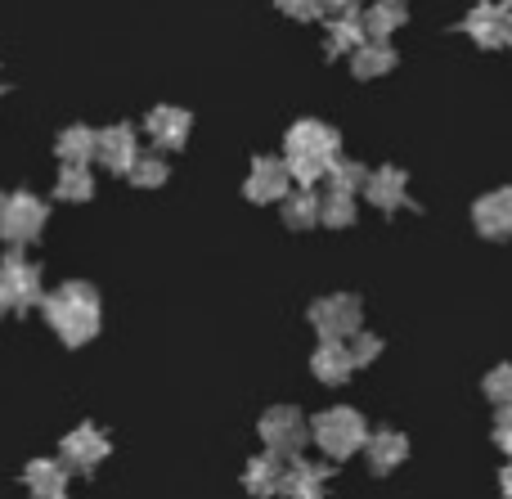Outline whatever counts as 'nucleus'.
<instances>
[{"label": "nucleus", "instance_id": "1", "mask_svg": "<svg viewBox=\"0 0 512 499\" xmlns=\"http://www.w3.org/2000/svg\"><path fill=\"white\" fill-rule=\"evenodd\" d=\"M41 315H45V324L59 333L63 347H86L99 333V324H104L99 293L90 284H81V279H68V284H59L54 293H45Z\"/></svg>", "mask_w": 512, "mask_h": 499}, {"label": "nucleus", "instance_id": "2", "mask_svg": "<svg viewBox=\"0 0 512 499\" xmlns=\"http://www.w3.org/2000/svg\"><path fill=\"white\" fill-rule=\"evenodd\" d=\"M310 441L328 459H351L369 446V423H364V414L355 405H328L324 414L310 419Z\"/></svg>", "mask_w": 512, "mask_h": 499}, {"label": "nucleus", "instance_id": "3", "mask_svg": "<svg viewBox=\"0 0 512 499\" xmlns=\"http://www.w3.org/2000/svg\"><path fill=\"white\" fill-rule=\"evenodd\" d=\"M256 432H261V441H265V455L297 459L301 446L310 441V419L297 405H270V410L261 414V423H256Z\"/></svg>", "mask_w": 512, "mask_h": 499}, {"label": "nucleus", "instance_id": "4", "mask_svg": "<svg viewBox=\"0 0 512 499\" xmlns=\"http://www.w3.org/2000/svg\"><path fill=\"white\" fill-rule=\"evenodd\" d=\"M41 266L27 261L23 252H5L0 257V311H32L41 306Z\"/></svg>", "mask_w": 512, "mask_h": 499}, {"label": "nucleus", "instance_id": "5", "mask_svg": "<svg viewBox=\"0 0 512 499\" xmlns=\"http://www.w3.org/2000/svg\"><path fill=\"white\" fill-rule=\"evenodd\" d=\"M310 324H315L319 342H346L364 329V306L355 293H328L310 302Z\"/></svg>", "mask_w": 512, "mask_h": 499}, {"label": "nucleus", "instance_id": "6", "mask_svg": "<svg viewBox=\"0 0 512 499\" xmlns=\"http://www.w3.org/2000/svg\"><path fill=\"white\" fill-rule=\"evenodd\" d=\"M45 221H50V207L32 194V189H18L5 198V216H0V239L9 248H27V243L41 239Z\"/></svg>", "mask_w": 512, "mask_h": 499}, {"label": "nucleus", "instance_id": "7", "mask_svg": "<svg viewBox=\"0 0 512 499\" xmlns=\"http://www.w3.org/2000/svg\"><path fill=\"white\" fill-rule=\"evenodd\" d=\"M283 158H342V135L319 117H297L283 135Z\"/></svg>", "mask_w": 512, "mask_h": 499}, {"label": "nucleus", "instance_id": "8", "mask_svg": "<svg viewBox=\"0 0 512 499\" xmlns=\"http://www.w3.org/2000/svg\"><path fill=\"white\" fill-rule=\"evenodd\" d=\"M508 18H512V0H477L463 18V32L481 45V50H504L508 45Z\"/></svg>", "mask_w": 512, "mask_h": 499}, {"label": "nucleus", "instance_id": "9", "mask_svg": "<svg viewBox=\"0 0 512 499\" xmlns=\"http://www.w3.org/2000/svg\"><path fill=\"white\" fill-rule=\"evenodd\" d=\"M135 158H140V131L131 122H117V126H104L99 131V149H95V162L113 176H131Z\"/></svg>", "mask_w": 512, "mask_h": 499}, {"label": "nucleus", "instance_id": "10", "mask_svg": "<svg viewBox=\"0 0 512 499\" xmlns=\"http://www.w3.org/2000/svg\"><path fill=\"white\" fill-rule=\"evenodd\" d=\"M189 131H194V113L180 104H158V108H149V117H144V135H149L162 153L185 149Z\"/></svg>", "mask_w": 512, "mask_h": 499}, {"label": "nucleus", "instance_id": "11", "mask_svg": "<svg viewBox=\"0 0 512 499\" xmlns=\"http://www.w3.org/2000/svg\"><path fill=\"white\" fill-rule=\"evenodd\" d=\"M292 194V176L283 158H256L248 180H243V198L248 203H283Z\"/></svg>", "mask_w": 512, "mask_h": 499}, {"label": "nucleus", "instance_id": "12", "mask_svg": "<svg viewBox=\"0 0 512 499\" xmlns=\"http://www.w3.org/2000/svg\"><path fill=\"white\" fill-rule=\"evenodd\" d=\"M108 455H113V441H108L95 423H81V428H72L68 437H63V464L77 468V473H95Z\"/></svg>", "mask_w": 512, "mask_h": 499}, {"label": "nucleus", "instance_id": "13", "mask_svg": "<svg viewBox=\"0 0 512 499\" xmlns=\"http://www.w3.org/2000/svg\"><path fill=\"white\" fill-rule=\"evenodd\" d=\"M472 225H477L481 239L499 243V239H512V189H490L472 203Z\"/></svg>", "mask_w": 512, "mask_h": 499}, {"label": "nucleus", "instance_id": "14", "mask_svg": "<svg viewBox=\"0 0 512 499\" xmlns=\"http://www.w3.org/2000/svg\"><path fill=\"white\" fill-rule=\"evenodd\" d=\"M328 464H310V459H283V477H279V495L288 499H324L328 495Z\"/></svg>", "mask_w": 512, "mask_h": 499}, {"label": "nucleus", "instance_id": "15", "mask_svg": "<svg viewBox=\"0 0 512 499\" xmlns=\"http://www.w3.org/2000/svg\"><path fill=\"white\" fill-rule=\"evenodd\" d=\"M364 198H369L378 212H400L409 203V176L400 167H378L364 180Z\"/></svg>", "mask_w": 512, "mask_h": 499}, {"label": "nucleus", "instance_id": "16", "mask_svg": "<svg viewBox=\"0 0 512 499\" xmlns=\"http://www.w3.org/2000/svg\"><path fill=\"white\" fill-rule=\"evenodd\" d=\"M310 374H315L324 387H342L346 378L355 374L351 347H346V342H319V347L310 351Z\"/></svg>", "mask_w": 512, "mask_h": 499}, {"label": "nucleus", "instance_id": "17", "mask_svg": "<svg viewBox=\"0 0 512 499\" xmlns=\"http://www.w3.org/2000/svg\"><path fill=\"white\" fill-rule=\"evenodd\" d=\"M23 482L36 499H68L72 468L59 464V459H32V464L23 468Z\"/></svg>", "mask_w": 512, "mask_h": 499}, {"label": "nucleus", "instance_id": "18", "mask_svg": "<svg viewBox=\"0 0 512 499\" xmlns=\"http://www.w3.org/2000/svg\"><path fill=\"white\" fill-rule=\"evenodd\" d=\"M95 149H99V131L95 126H63L59 140H54V158L59 167H90L95 162Z\"/></svg>", "mask_w": 512, "mask_h": 499}, {"label": "nucleus", "instance_id": "19", "mask_svg": "<svg viewBox=\"0 0 512 499\" xmlns=\"http://www.w3.org/2000/svg\"><path fill=\"white\" fill-rule=\"evenodd\" d=\"M364 455H369V468L373 473H396L400 464L409 459V437L396 428H382V432H369V446H364Z\"/></svg>", "mask_w": 512, "mask_h": 499}, {"label": "nucleus", "instance_id": "20", "mask_svg": "<svg viewBox=\"0 0 512 499\" xmlns=\"http://www.w3.org/2000/svg\"><path fill=\"white\" fill-rule=\"evenodd\" d=\"M369 41V32H364V9H351V14H333L328 18V41H324V50L333 54H346L351 59V50H360V45Z\"/></svg>", "mask_w": 512, "mask_h": 499}, {"label": "nucleus", "instance_id": "21", "mask_svg": "<svg viewBox=\"0 0 512 499\" xmlns=\"http://www.w3.org/2000/svg\"><path fill=\"white\" fill-rule=\"evenodd\" d=\"M396 63H400V54H396V45H391V41H364L360 50H351V72L360 81L387 77Z\"/></svg>", "mask_w": 512, "mask_h": 499}, {"label": "nucleus", "instance_id": "22", "mask_svg": "<svg viewBox=\"0 0 512 499\" xmlns=\"http://www.w3.org/2000/svg\"><path fill=\"white\" fill-rule=\"evenodd\" d=\"M405 23H409L405 0H373V5L364 9V32H369V41H391Z\"/></svg>", "mask_w": 512, "mask_h": 499}, {"label": "nucleus", "instance_id": "23", "mask_svg": "<svg viewBox=\"0 0 512 499\" xmlns=\"http://www.w3.org/2000/svg\"><path fill=\"white\" fill-rule=\"evenodd\" d=\"M319 203H324V194H319V189H301L297 185L279 203L283 225H288V230H315V225H319Z\"/></svg>", "mask_w": 512, "mask_h": 499}, {"label": "nucleus", "instance_id": "24", "mask_svg": "<svg viewBox=\"0 0 512 499\" xmlns=\"http://www.w3.org/2000/svg\"><path fill=\"white\" fill-rule=\"evenodd\" d=\"M279 477H283V459H274V455L248 459V468H243V491L256 499H270V495H279Z\"/></svg>", "mask_w": 512, "mask_h": 499}, {"label": "nucleus", "instance_id": "25", "mask_svg": "<svg viewBox=\"0 0 512 499\" xmlns=\"http://www.w3.org/2000/svg\"><path fill=\"white\" fill-rule=\"evenodd\" d=\"M54 198H59V203H90V198H95V176H90V167H59Z\"/></svg>", "mask_w": 512, "mask_h": 499}, {"label": "nucleus", "instance_id": "26", "mask_svg": "<svg viewBox=\"0 0 512 499\" xmlns=\"http://www.w3.org/2000/svg\"><path fill=\"white\" fill-rule=\"evenodd\" d=\"M355 216H360L355 194H337V189H328L324 203H319V225H328V230H351Z\"/></svg>", "mask_w": 512, "mask_h": 499}, {"label": "nucleus", "instance_id": "27", "mask_svg": "<svg viewBox=\"0 0 512 499\" xmlns=\"http://www.w3.org/2000/svg\"><path fill=\"white\" fill-rule=\"evenodd\" d=\"M126 180H131L135 189H162L171 180V167H167V158H162V153H140Z\"/></svg>", "mask_w": 512, "mask_h": 499}, {"label": "nucleus", "instance_id": "28", "mask_svg": "<svg viewBox=\"0 0 512 499\" xmlns=\"http://www.w3.org/2000/svg\"><path fill=\"white\" fill-rule=\"evenodd\" d=\"M364 180H369V171H364V162L355 158H337L333 171H328V189H337V194H364Z\"/></svg>", "mask_w": 512, "mask_h": 499}, {"label": "nucleus", "instance_id": "29", "mask_svg": "<svg viewBox=\"0 0 512 499\" xmlns=\"http://www.w3.org/2000/svg\"><path fill=\"white\" fill-rule=\"evenodd\" d=\"M481 387H486V396H490V405H495V410H499V405H512V365H495Z\"/></svg>", "mask_w": 512, "mask_h": 499}, {"label": "nucleus", "instance_id": "30", "mask_svg": "<svg viewBox=\"0 0 512 499\" xmlns=\"http://www.w3.org/2000/svg\"><path fill=\"white\" fill-rule=\"evenodd\" d=\"M378 356H382V338H378V333H369V329L355 333V338H351V360H355V369H369Z\"/></svg>", "mask_w": 512, "mask_h": 499}, {"label": "nucleus", "instance_id": "31", "mask_svg": "<svg viewBox=\"0 0 512 499\" xmlns=\"http://www.w3.org/2000/svg\"><path fill=\"white\" fill-rule=\"evenodd\" d=\"M274 9H279L283 18H292V23H315V18H324L319 0H274Z\"/></svg>", "mask_w": 512, "mask_h": 499}, {"label": "nucleus", "instance_id": "32", "mask_svg": "<svg viewBox=\"0 0 512 499\" xmlns=\"http://www.w3.org/2000/svg\"><path fill=\"white\" fill-rule=\"evenodd\" d=\"M495 419H499L495 441H499V446H504L508 455H512V405H499V410H495Z\"/></svg>", "mask_w": 512, "mask_h": 499}, {"label": "nucleus", "instance_id": "33", "mask_svg": "<svg viewBox=\"0 0 512 499\" xmlns=\"http://www.w3.org/2000/svg\"><path fill=\"white\" fill-rule=\"evenodd\" d=\"M324 5V18H333V14H351V9H364V0H319Z\"/></svg>", "mask_w": 512, "mask_h": 499}, {"label": "nucleus", "instance_id": "34", "mask_svg": "<svg viewBox=\"0 0 512 499\" xmlns=\"http://www.w3.org/2000/svg\"><path fill=\"white\" fill-rule=\"evenodd\" d=\"M499 491H504V499H512V464L504 468V477H499Z\"/></svg>", "mask_w": 512, "mask_h": 499}, {"label": "nucleus", "instance_id": "35", "mask_svg": "<svg viewBox=\"0 0 512 499\" xmlns=\"http://www.w3.org/2000/svg\"><path fill=\"white\" fill-rule=\"evenodd\" d=\"M508 50H512V18H508Z\"/></svg>", "mask_w": 512, "mask_h": 499}, {"label": "nucleus", "instance_id": "36", "mask_svg": "<svg viewBox=\"0 0 512 499\" xmlns=\"http://www.w3.org/2000/svg\"><path fill=\"white\" fill-rule=\"evenodd\" d=\"M5 198H9V194H0V216H5Z\"/></svg>", "mask_w": 512, "mask_h": 499}, {"label": "nucleus", "instance_id": "37", "mask_svg": "<svg viewBox=\"0 0 512 499\" xmlns=\"http://www.w3.org/2000/svg\"><path fill=\"white\" fill-rule=\"evenodd\" d=\"M0 95H5V86H0Z\"/></svg>", "mask_w": 512, "mask_h": 499}]
</instances>
